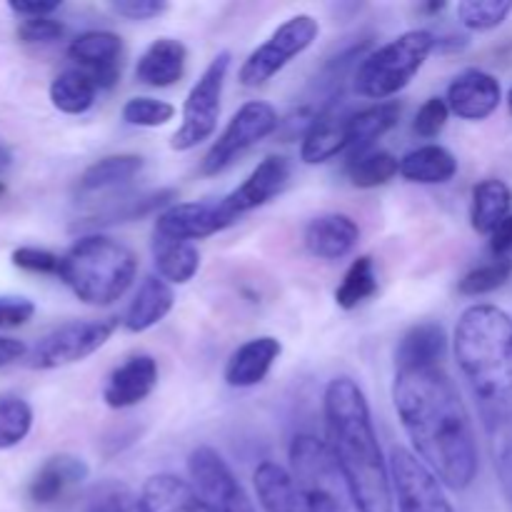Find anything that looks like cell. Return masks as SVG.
Segmentation results:
<instances>
[{
    "instance_id": "6da1fadb",
    "label": "cell",
    "mask_w": 512,
    "mask_h": 512,
    "mask_svg": "<svg viewBox=\"0 0 512 512\" xmlns=\"http://www.w3.org/2000/svg\"><path fill=\"white\" fill-rule=\"evenodd\" d=\"M393 403L420 463L448 490H468L478 478V443L468 408L443 365L398 370Z\"/></svg>"
},
{
    "instance_id": "7a4b0ae2",
    "label": "cell",
    "mask_w": 512,
    "mask_h": 512,
    "mask_svg": "<svg viewBox=\"0 0 512 512\" xmlns=\"http://www.w3.org/2000/svg\"><path fill=\"white\" fill-rule=\"evenodd\" d=\"M325 433L333 458L365 512H393L390 465L378 443L370 405L353 378H333L323 395Z\"/></svg>"
},
{
    "instance_id": "3957f363",
    "label": "cell",
    "mask_w": 512,
    "mask_h": 512,
    "mask_svg": "<svg viewBox=\"0 0 512 512\" xmlns=\"http://www.w3.org/2000/svg\"><path fill=\"white\" fill-rule=\"evenodd\" d=\"M458 368L485 430L512 420V318L490 303L470 305L455 328Z\"/></svg>"
},
{
    "instance_id": "277c9868",
    "label": "cell",
    "mask_w": 512,
    "mask_h": 512,
    "mask_svg": "<svg viewBox=\"0 0 512 512\" xmlns=\"http://www.w3.org/2000/svg\"><path fill=\"white\" fill-rule=\"evenodd\" d=\"M135 273H138V258L128 245L108 235L88 233L75 240L63 255L58 278L85 305L108 308L128 293Z\"/></svg>"
},
{
    "instance_id": "5b68a950",
    "label": "cell",
    "mask_w": 512,
    "mask_h": 512,
    "mask_svg": "<svg viewBox=\"0 0 512 512\" xmlns=\"http://www.w3.org/2000/svg\"><path fill=\"white\" fill-rule=\"evenodd\" d=\"M290 475L310 512H365L325 440L300 433L290 440Z\"/></svg>"
},
{
    "instance_id": "8992f818",
    "label": "cell",
    "mask_w": 512,
    "mask_h": 512,
    "mask_svg": "<svg viewBox=\"0 0 512 512\" xmlns=\"http://www.w3.org/2000/svg\"><path fill=\"white\" fill-rule=\"evenodd\" d=\"M435 50V35L430 30H408L390 43L380 45L355 70V90L370 100H388L408 88L420 73L428 55Z\"/></svg>"
},
{
    "instance_id": "52a82bcc",
    "label": "cell",
    "mask_w": 512,
    "mask_h": 512,
    "mask_svg": "<svg viewBox=\"0 0 512 512\" xmlns=\"http://www.w3.org/2000/svg\"><path fill=\"white\" fill-rule=\"evenodd\" d=\"M228 70L230 53L223 50V53H218L210 60V65L203 70L198 83L190 88L183 105V120H180V128L175 130L173 140H170V148L178 150V153H188V150L198 148L200 143H205L215 133Z\"/></svg>"
},
{
    "instance_id": "ba28073f",
    "label": "cell",
    "mask_w": 512,
    "mask_h": 512,
    "mask_svg": "<svg viewBox=\"0 0 512 512\" xmlns=\"http://www.w3.org/2000/svg\"><path fill=\"white\" fill-rule=\"evenodd\" d=\"M318 33L320 25L313 15H293V18L285 20L283 25H278V28L273 30V35L245 58V63L240 65L238 80L245 88L265 85L268 80H273L290 60L298 58L300 53H305V50L315 43Z\"/></svg>"
},
{
    "instance_id": "9c48e42d",
    "label": "cell",
    "mask_w": 512,
    "mask_h": 512,
    "mask_svg": "<svg viewBox=\"0 0 512 512\" xmlns=\"http://www.w3.org/2000/svg\"><path fill=\"white\" fill-rule=\"evenodd\" d=\"M118 318L70 320L50 330L28 353V368L58 370L98 353L118 330Z\"/></svg>"
},
{
    "instance_id": "30bf717a",
    "label": "cell",
    "mask_w": 512,
    "mask_h": 512,
    "mask_svg": "<svg viewBox=\"0 0 512 512\" xmlns=\"http://www.w3.org/2000/svg\"><path fill=\"white\" fill-rule=\"evenodd\" d=\"M278 125L280 120L273 105L263 103V100H250V103H245L230 118V123L225 125L220 138L210 145L203 163H200V175L223 173L228 165H233V160H238V155H243L245 150H250L260 140L273 135L278 130Z\"/></svg>"
},
{
    "instance_id": "8fae6325",
    "label": "cell",
    "mask_w": 512,
    "mask_h": 512,
    "mask_svg": "<svg viewBox=\"0 0 512 512\" xmlns=\"http://www.w3.org/2000/svg\"><path fill=\"white\" fill-rule=\"evenodd\" d=\"M188 473L210 512H258L223 455L210 445H198L190 453Z\"/></svg>"
},
{
    "instance_id": "7c38bea8",
    "label": "cell",
    "mask_w": 512,
    "mask_h": 512,
    "mask_svg": "<svg viewBox=\"0 0 512 512\" xmlns=\"http://www.w3.org/2000/svg\"><path fill=\"white\" fill-rule=\"evenodd\" d=\"M388 465L398 512H455L445 495V485L420 463L418 455L393 448Z\"/></svg>"
},
{
    "instance_id": "4fadbf2b",
    "label": "cell",
    "mask_w": 512,
    "mask_h": 512,
    "mask_svg": "<svg viewBox=\"0 0 512 512\" xmlns=\"http://www.w3.org/2000/svg\"><path fill=\"white\" fill-rule=\"evenodd\" d=\"M290 180V163L280 155H268L265 160H260L253 168V173L243 180V185L233 190V193L225 195L220 200L225 215H228L233 223H238L245 213L260 208V205L270 203L275 195L283 193V188Z\"/></svg>"
},
{
    "instance_id": "5bb4252c",
    "label": "cell",
    "mask_w": 512,
    "mask_h": 512,
    "mask_svg": "<svg viewBox=\"0 0 512 512\" xmlns=\"http://www.w3.org/2000/svg\"><path fill=\"white\" fill-rule=\"evenodd\" d=\"M230 225L235 223L225 215L220 200H215V203L200 200V203H173L170 208H165L155 220L153 230L160 235H168V238L193 243V240L223 233Z\"/></svg>"
},
{
    "instance_id": "9a60e30c",
    "label": "cell",
    "mask_w": 512,
    "mask_h": 512,
    "mask_svg": "<svg viewBox=\"0 0 512 512\" xmlns=\"http://www.w3.org/2000/svg\"><path fill=\"white\" fill-rule=\"evenodd\" d=\"M350 115L353 113L338 98L330 100L323 110H318L313 115V120H310V125L303 133V145H300V158H303V163H328L335 155L350 148Z\"/></svg>"
},
{
    "instance_id": "2e32d148",
    "label": "cell",
    "mask_w": 512,
    "mask_h": 512,
    "mask_svg": "<svg viewBox=\"0 0 512 512\" xmlns=\"http://www.w3.org/2000/svg\"><path fill=\"white\" fill-rule=\"evenodd\" d=\"M120 55L123 40L110 30H88L70 40L68 58L93 78L98 88L108 90L120 80Z\"/></svg>"
},
{
    "instance_id": "e0dca14e",
    "label": "cell",
    "mask_w": 512,
    "mask_h": 512,
    "mask_svg": "<svg viewBox=\"0 0 512 512\" xmlns=\"http://www.w3.org/2000/svg\"><path fill=\"white\" fill-rule=\"evenodd\" d=\"M448 108L463 120H485L498 110L503 100V88L495 75L485 70L468 68L455 75L448 85Z\"/></svg>"
},
{
    "instance_id": "ac0fdd59",
    "label": "cell",
    "mask_w": 512,
    "mask_h": 512,
    "mask_svg": "<svg viewBox=\"0 0 512 512\" xmlns=\"http://www.w3.org/2000/svg\"><path fill=\"white\" fill-rule=\"evenodd\" d=\"M155 385H158V363L153 355H130L108 375L103 400L113 410L135 408L153 393Z\"/></svg>"
},
{
    "instance_id": "d6986e66",
    "label": "cell",
    "mask_w": 512,
    "mask_h": 512,
    "mask_svg": "<svg viewBox=\"0 0 512 512\" xmlns=\"http://www.w3.org/2000/svg\"><path fill=\"white\" fill-rule=\"evenodd\" d=\"M360 228L350 215L323 213L305 225L303 243L313 258L343 260L358 248Z\"/></svg>"
},
{
    "instance_id": "ffe728a7",
    "label": "cell",
    "mask_w": 512,
    "mask_h": 512,
    "mask_svg": "<svg viewBox=\"0 0 512 512\" xmlns=\"http://www.w3.org/2000/svg\"><path fill=\"white\" fill-rule=\"evenodd\" d=\"M283 355V345L273 335H260L240 345L225 363V383L230 388H255L268 378L275 360Z\"/></svg>"
},
{
    "instance_id": "44dd1931",
    "label": "cell",
    "mask_w": 512,
    "mask_h": 512,
    "mask_svg": "<svg viewBox=\"0 0 512 512\" xmlns=\"http://www.w3.org/2000/svg\"><path fill=\"white\" fill-rule=\"evenodd\" d=\"M188 48L175 38H158L143 50L135 65V78L150 88H170L185 75Z\"/></svg>"
},
{
    "instance_id": "7402d4cb",
    "label": "cell",
    "mask_w": 512,
    "mask_h": 512,
    "mask_svg": "<svg viewBox=\"0 0 512 512\" xmlns=\"http://www.w3.org/2000/svg\"><path fill=\"white\" fill-rule=\"evenodd\" d=\"M88 465L83 458L75 455H53L43 463V468L35 473L30 483L28 495L35 505H53L63 498L70 488L83 483L88 478Z\"/></svg>"
},
{
    "instance_id": "603a6c76",
    "label": "cell",
    "mask_w": 512,
    "mask_h": 512,
    "mask_svg": "<svg viewBox=\"0 0 512 512\" xmlns=\"http://www.w3.org/2000/svg\"><path fill=\"white\" fill-rule=\"evenodd\" d=\"M448 355V333L438 323H418L400 338L395 350L398 370L438 368Z\"/></svg>"
},
{
    "instance_id": "cb8c5ba5",
    "label": "cell",
    "mask_w": 512,
    "mask_h": 512,
    "mask_svg": "<svg viewBox=\"0 0 512 512\" xmlns=\"http://www.w3.org/2000/svg\"><path fill=\"white\" fill-rule=\"evenodd\" d=\"M145 512H210L198 490L173 473H158L140 490Z\"/></svg>"
},
{
    "instance_id": "d4e9b609",
    "label": "cell",
    "mask_w": 512,
    "mask_h": 512,
    "mask_svg": "<svg viewBox=\"0 0 512 512\" xmlns=\"http://www.w3.org/2000/svg\"><path fill=\"white\" fill-rule=\"evenodd\" d=\"M175 295L170 283H165L158 275H148V278L140 283L138 293H135L133 303L128 305L123 318V328L128 333H145V330L155 328L160 320H165V315L173 310Z\"/></svg>"
},
{
    "instance_id": "484cf974",
    "label": "cell",
    "mask_w": 512,
    "mask_h": 512,
    "mask_svg": "<svg viewBox=\"0 0 512 512\" xmlns=\"http://www.w3.org/2000/svg\"><path fill=\"white\" fill-rule=\"evenodd\" d=\"M253 483L265 512H310L303 495L295 488L293 475L283 465L265 460L255 468Z\"/></svg>"
},
{
    "instance_id": "4316f807",
    "label": "cell",
    "mask_w": 512,
    "mask_h": 512,
    "mask_svg": "<svg viewBox=\"0 0 512 512\" xmlns=\"http://www.w3.org/2000/svg\"><path fill=\"white\" fill-rule=\"evenodd\" d=\"M150 253H153L158 278H163L170 285L190 283L200 270V253L195 243H188V240H175L153 230Z\"/></svg>"
},
{
    "instance_id": "83f0119b",
    "label": "cell",
    "mask_w": 512,
    "mask_h": 512,
    "mask_svg": "<svg viewBox=\"0 0 512 512\" xmlns=\"http://www.w3.org/2000/svg\"><path fill=\"white\" fill-rule=\"evenodd\" d=\"M173 188L165 190H150V193H133L120 195V198L105 200L103 208L95 210L80 228H103V225L115 223H130V220L145 218V215L155 213L158 208H170V200L175 198Z\"/></svg>"
},
{
    "instance_id": "f1b7e54d",
    "label": "cell",
    "mask_w": 512,
    "mask_h": 512,
    "mask_svg": "<svg viewBox=\"0 0 512 512\" xmlns=\"http://www.w3.org/2000/svg\"><path fill=\"white\" fill-rule=\"evenodd\" d=\"M458 160L443 145H420L400 158V175L408 183L420 185H443L455 178Z\"/></svg>"
},
{
    "instance_id": "f546056e",
    "label": "cell",
    "mask_w": 512,
    "mask_h": 512,
    "mask_svg": "<svg viewBox=\"0 0 512 512\" xmlns=\"http://www.w3.org/2000/svg\"><path fill=\"white\" fill-rule=\"evenodd\" d=\"M512 190L508 183L498 178L480 180L473 188V203H470V225L475 233L493 235L505 220L510 218Z\"/></svg>"
},
{
    "instance_id": "4dcf8cb0",
    "label": "cell",
    "mask_w": 512,
    "mask_h": 512,
    "mask_svg": "<svg viewBox=\"0 0 512 512\" xmlns=\"http://www.w3.org/2000/svg\"><path fill=\"white\" fill-rule=\"evenodd\" d=\"M143 168L145 160L135 153L105 155V158L95 160L93 165H88V168L83 170V175L78 178V193L93 195L120 188V185L130 183L135 175L143 173Z\"/></svg>"
},
{
    "instance_id": "1f68e13d",
    "label": "cell",
    "mask_w": 512,
    "mask_h": 512,
    "mask_svg": "<svg viewBox=\"0 0 512 512\" xmlns=\"http://www.w3.org/2000/svg\"><path fill=\"white\" fill-rule=\"evenodd\" d=\"M400 113V103L395 100H383V103H375L370 108L358 110V113L350 115V125H348V135H350V148L353 155L365 153V150H373L375 140H380L383 135H388L390 130L398 125Z\"/></svg>"
},
{
    "instance_id": "d6a6232c",
    "label": "cell",
    "mask_w": 512,
    "mask_h": 512,
    "mask_svg": "<svg viewBox=\"0 0 512 512\" xmlns=\"http://www.w3.org/2000/svg\"><path fill=\"white\" fill-rule=\"evenodd\" d=\"M98 85L85 70L70 68L55 75L50 83V103L65 115H83L93 108Z\"/></svg>"
},
{
    "instance_id": "836d02e7",
    "label": "cell",
    "mask_w": 512,
    "mask_h": 512,
    "mask_svg": "<svg viewBox=\"0 0 512 512\" xmlns=\"http://www.w3.org/2000/svg\"><path fill=\"white\" fill-rule=\"evenodd\" d=\"M345 173L355 188H380L400 173V160L388 150H365V153L350 155Z\"/></svg>"
},
{
    "instance_id": "e575fe53",
    "label": "cell",
    "mask_w": 512,
    "mask_h": 512,
    "mask_svg": "<svg viewBox=\"0 0 512 512\" xmlns=\"http://www.w3.org/2000/svg\"><path fill=\"white\" fill-rule=\"evenodd\" d=\"M378 293V275H375V263L370 255H360L345 270L343 283L335 290V303L343 310H355Z\"/></svg>"
},
{
    "instance_id": "d590c367",
    "label": "cell",
    "mask_w": 512,
    "mask_h": 512,
    "mask_svg": "<svg viewBox=\"0 0 512 512\" xmlns=\"http://www.w3.org/2000/svg\"><path fill=\"white\" fill-rule=\"evenodd\" d=\"M33 428V408L18 395H0V450L23 443Z\"/></svg>"
},
{
    "instance_id": "8d00e7d4",
    "label": "cell",
    "mask_w": 512,
    "mask_h": 512,
    "mask_svg": "<svg viewBox=\"0 0 512 512\" xmlns=\"http://www.w3.org/2000/svg\"><path fill=\"white\" fill-rule=\"evenodd\" d=\"M512 278V258H495L490 263L478 265L465 273L458 283V293L465 298H480V295L495 293Z\"/></svg>"
},
{
    "instance_id": "74e56055",
    "label": "cell",
    "mask_w": 512,
    "mask_h": 512,
    "mask_svg": "<svg viewBox=\"0 0 512 512\" xmlns=\"http://www.w3.org/2000/svg\"><path fill=\"white\" fill-rule=\"evenodd\" d=\"M512 13V0H463L458 3L460 23L475 33L495 30Z\"/></svg>"
},
{
    "instance_id": "f35d334b",
    "label": "cell",
    "mask_w": 512,
    "mask_h": 512,
    "mask_svg": "<svg viewBox=\"0 0 512 512\" xmlns=\"http://www.w3.org/2000/svg\"><path fill=\"white\" fill-rule=\"evenodd\" d=\"M83 512H145L143 500L123 483H103L85 498Z\"/></svg>"
},
{
    "instance_id": "ab89813d",
    "label": "cell",
    "mask_w": 512,
    "mask_h": 512,
    "mask_svg": "<svg viewBox=\"0 0 512 512\" xmlns=\"http://www.w3.org/2000/svg\"><path fill=\"white\" fill-rule=\"evenodd\" d=\"M175 118V108L168 100L138 95L123 105V120L135 128H163Z\"/></svg>"
},
{
    "instance_id": "60d3db41",
    "label": "cell",
    "mask_w": 512,
    "mask_h": 512,
    "mask_svg": "<svg viewBox=\"0 0 512 512\" xmlns=\"http://www.w3.org/2000/svg\"><path fill=\"white\" fill-rule=\"evenodd\" d=\"M490 450H493L495 473H498L500 490H503L505 503L512 508V420L490 430Z\"/></svg>"
},
{
    "instance_id": "b9f144b4",
    "label": "cell",
    "mask_w": 512,
    "mask_h": 512,
    "mask_svg": "<svg viewBox=\"0 0 512 512\" xmlns=\"http://www.w3.org/2000/svg\"><path fill=\"white\" fill-rule=\"evenodd\" d=\"M448 118H450L448 100L430 98V100H425L423 108H420L418 115H415L413 130L420 135V138L433 140L443 133V128L448 125Z\"/></svg>"
},
{
    "instance_id": "7bdbcfd3",
    "label": "cell",
    "mask_w": 512,
    "mask_h": 512,
    "mask_svg": "<svg viewBox=\"0 0 512 512\" xmlns=\"http://www.w3.org/2000/svg\"><path fill=\"white\" fill-rule=\"evenodd\" d=\"M63 255H55L43 248H18L13 250V265L20 270L38 275H60Z\"/></svg>"
},
{
    "instance_id": "ee69618b",
    "label": "cell",
    "mask_w": 512,
    "mask_h": 512,
    "mask_svg": "<svg viewBox=\"0 0 512 512\" xmlns=\"http://www.w3.org/2000/svg\"><path fill=\"white\" fill-rule=\"evenodd\" d=\"M63 33H65V25L55 18L23 20V23L18 25V38L30 45L55 43V40L63 38Z\"/></svg>"
},
{
    "instance_id": "f6af8a7d",
    "label": "cell",
    "mask_w": 512,
    "mask_h": 512,
    "mask_svg": "<svg viewBox=\"0 0 512 512\" xmlns=\"http://www.w3.org/2000/svg\"><path fill=\"white\" fill-rule=\"evenodd\" d=\"M35 315V303L23 295H0V328H20Z\"/></svg>"
},
{
    "instance_id": "bcb514c9",
    "label": "cell",
    "mask_w": 512,
    "mask_h": 512,
    "mask_svg": "<svg viewBox=\"0 0 512 512\" xmlns=\"http://www.w3.org/2000/svg\"><path fill=\"white\" fill-rule=\"evenodd\" d=\"M113 10L128 20H153L168 10L165 0H115Z\"/></svg>"
},
{
    "instance_id": "7dc6e473",
    "label": "cell",
    "mask_w": 512,
    "mask_h": 512,
    "mask_svg": "<svg viewBox=\"0 0 512 512\" xmlns=\"http://www.w3.org/2000/svg\"><path fill=\"white\" fill-rule=\"evenodd\" d=\"M8 8L23 20L53 18L55 10L60 8V0H38V3L35 0H10Z\"/></svg>"
},
{
    "instance_id": "c3c4849f",
    "label": "cell",
    "mask_w": 512,
    "mask_h": 512,
    "mask_svg": "<svg viewBox=\"0 0 512 512\" xmlns=\"http://www.w3.org/2000/svg\"><path fill=\"white\" fill-rule=\"evenodd\" d=\"M490 250H493L495 258H508L512 250V215L490 235Z\"/></svg>"
},
{
    "instance_id": "681fc988",
    "label": "cell",
    "mask_w": 512,
    "mask_h": 512,
    "mask_svg": "<svg viewBox=\"0 0 512 512\" xmlns=\"http://www.w3.org/2000/svg\"><path fill=\"white\" fill-rule=\"evenodd\" d=\"M30 350L25 348L23 340H15V338H3L0 335V368H5V365L15 363V360L25 358Z\"/></svg>"
},
{
    "instance_id": "f907efd6",
    "label": "cell",
    "mask_w": 512,
    "mask_h": 512,
    "mask_svg": "<svg viewBox=\"0 0 512 512\" xmlns=\"http://www.w3.org/2000/svg\"><path fill=\"white\" fill-rule=\"evenodd\" d=\"M8 165H10V153H8V150L0 148V170L8 168Z\"/></svg>"
},
{
    "instance_id": "816d5d0a",
    "label": "cell",
    "mask_w": 512,
    "mask_h": 512,
    "mask_svg": "<svg viewBox=\"0 0 512 512\" xmlns=\"http://www.w3.org/2000/svg\"><path fill=\"white\" fill-rule=\"evenodd\" d=\"M445 8V3H430V5H425V13H440V10Z\"/></svg>"
},
{
    "instance_id": "f5cc1de1",
    "label": "cell",
    "mask_w": 512,
    "mask_h": 512,
    "mask_svg": "<svg viewBox=\"0 0 512 512\" xmlns=\"http://www.w3.org/2000/svg\"><path fill=\"white\" fill-rule=\"evenodd\" d=\"M508 110H510V115H512V88H510V93H508Z\"/></svg>"
},
{
    "instance_id": "db71d44e",
    "label": "cell",
    "mask_w": 512,
    "mask_h": 512,
    "mask_svg": "<svg viewBox=\"0 0 512 512\" xmlns=\"http://www.w3.org/2000/svg\"><path fill=\"white\" fill-rule=\"evenodd\" d=\"M5 190H8V188H5V183H3V180H0V195H5Z\"/></svg>"
}]
</instances>
